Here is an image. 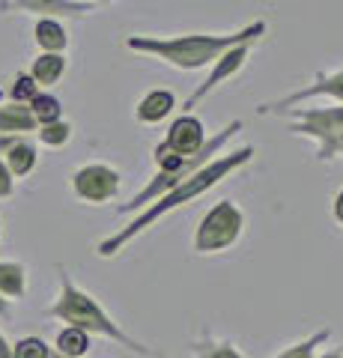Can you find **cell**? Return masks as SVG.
<instances>
[{"label": "cell", "instance_id": "cell-23", "mask_svg": "<svg viewBox=\"0 0 343 358\" xmlns=\"http://www.w3.org/2000/svg\"><path fill=\"white\" fill-rule=\"evenodd\" d=\"M13 358H51V346L42 338H21L13 343Z\"/></svg>", "mask_w": 343, "mask_h": 358}, {"label": "cell", "instance_id": "cell-22", "mask_svg": "<svg viewBox=\"0 0 343 358\" xmlns=\"http://www.w3.org/2000/svg\"><path fill=\"white\" fill-rule=\"evenodd\" d=\"M36 93H39V87H36V81H33L27 72H18L13 87H9V99H13L15 105H30Z\"/></svg>", "mask_w": 343, "mask_h": 358}, {"label": "cell", "instance_id": "cell-20", "mask_svg": "<svg viewBox=\"0 0 343 358\" xmlns=\"http://www.w3.org/2000/svg\"><path fill=\"white\" fill-rule=\"evenodd\" d=\"M328 338H331V331L328 329H319V331L311 334V338H305L302 343H295V346H290V350L278 352L275 358H316V346L326 343Z\"/></svg>", "mask_w": 343, "mask_h": 358}, {"label": "cell", "instance_id": "cell-19", "mask_svg": "<svg viewBox=\"0 0 343 358\" xmlns=\"http://www.w3.org/2000/svg\"><path fill=\"white\" fill-rule=\"evenodd\" d=\"M27 108H30V114H33V120H36L39 129L63 120V105H60V99L51 96V93H36Z\"/></svg>", "mask_w": 343, "mask_h": 358}, {"label": "cell", "instance_id": "cell-12", "mask_svg": "<svg viewBox=\"0 0 343 358\" xmlns=\"http://www.w3.org/2000/svg\"><path fill=\"white\" fill-rule=\"evenodd\" d=\"M36 120H33L27 105H0V138H27L30 131H36Z\"/></svg>", "mask_w": 343, "mask_h": 358}, {"label": "cell", "instance_id": "cell-24", "mask_svg": "<svg viewBox=\"0 0 343 358\" xmlns=\"http://www.w3.org/2000/svg\"><path fill=\"white\" fill-rule=\"evenodd\" d=\"M36 134L45 147H63V143H69V138H72V126L66 120H60V122H51V126L36 129Z\"/></svg>", "mask_w": 343, "mask_h": 358}, {"label": "cell", "instance_id": "cell-25", "mask_svg": "<svg viewBox=\"0 0 343 358\" xmlns=\"http://www.w3.org/2000/svg\"><path fill=\"white\" fill-rule=\"evenodd\" d=\"M13 192H15V179H13V173L6 171L3 159H0V200H3V197H13Z\"/></svg>", "mask_w": 343, "mask_h": 358}, {"label": "cell", "instance_id": "cell-9", "mask_svg": "<svg viewBox=\"0 0 343 358\" xmlns=\"http://www.w3.org/2000/svg\"><path fill=\"white\" fill-rule=\"evenodd\" d=\"M206 129L203 122L197 120L194 114H182L170 122L168 129V138H164V147H168L173 155H180V159H191L197 155L203 147H206Z\"/></svg>", "mask_w": 343, "mask_h": 358}, {"label": "cell", "instance_id": "cell-31", "mask_svg": "<svg viewBox=\"0 0 343 358\" xmlns=\"http://www.w3.org/2000/svg\"><path fill=\"white\" fill-rule=\"evenodd\" d=\"M0 236H3V221H0Z\"/></svg>", "mask_w": 343, "mask_h": 358}, {"label": "cell", "instance_id": "cell-3", "mask_svg": "<svg viewBox=\"0 0 343 358\" xmlns=\"http://www.w3.org/2000/svg\"><path fill=\"white\" fill-rule=\"evenodd\" d=\"M239 131H242V120H233L227 129H221L215 138H209L206 147L197 152V155H191V159H180V155H173L168 147H164V143H159L156 152H152V159H156V164H159L156 179H152V182L143 188L140 194L131 197L129 203L119 206L117 212H119V215H129V212H135V209H147L149 203H156L159 197H164L168 192H173L176 185H182L191 173H197L200 167H206L221 150H224V143L233 138V134H239Z\"/></svg>", "mask_w": 343, "mask_h": 358}, {"label": "cell", "instance_id": "cell-2", "mask_svg": "<svg viewBox=\"0 0 343 358\" xmlns=\"http://www.w3.org/2000/svg\"><path fill=\"white\" fill-rule=\"evenodd\" d=\"M265 33V21H254V24L242 27L239 33H188V36H129L126 48L138 54H152L164 63L176 66V69H203V66L215 63L221 54H227L236 45L257 42Z\"/></svg>", "mask_w": 343, "mask_h": 358}, {"label": "cell", "instance_id": "cell-6", "mask_svg": "<svg viewBox=\"0 0 343 358\" xmlns=\"http://www.w3.org/2000/svg\"><path fill=\"white\" fill-rule=\"evenodd\" d=\"M242 227H245V215L233 200H218L203 215L200 227L194 233V251L197 254H215L224 251L230 245H236L242 236Z\"/></svg>", "mask_w": 343, "mask_h": 358}, {"label": "cell", "instance_id": "cell-11", "mask_svg": "<svg viewBox=\"0 0 343 358\" xmlns=\"http://www.w3.org/2000/svg\"><path fill=\"white\" fill-rule=\"evenodd\" d=\"M0 155H3V164L13 173V179L33 173V167L39 162V152L30 138H0Z\"/></svg>", "mask_w": 343, "mask_h": 358}, {"label": "cell", "instance_id": "cell-13", "mask_svg": "<svg viewBox=\"0 0 343 358\" xmlns=\"http://www.w3.org/2000/svg\"><path fill=\"white\" fill-rule=\"evenodd\" d=\"M173 108H176V96L170 90H149V93L138 102L135 117L140 122H161L164 117H170Z\"/></svg>", "mask_w": 343, "mask_h": 358}, {"label": "cell", "instance_id": "cell-17", "mask_svg": "<svg viewBox=\"0 0 343 358\" xmlns=\"http://www.w3.org/2000/svg\"><path fill=\"white\" fill-rule=\"evenodd\" d=\"M0 9H24V13H72L81 15L93 3H69V0H15V3H0Z\"/></svg>", "mask_w": 343, "mask_h": 358}, {"label": "cell", "instance_id": "cell-18", "mask_svg": "<svg viewBox=\"0 0 343 358\" xmlns=\"http://www.w3.org/2000/svg\"><path fill=\"white\" fill-rule=\"evenodd\" d=\"M54 346H57L54 352H60V355H66V358H84L87 352H90V334L81 331V329L66 326V329L57 334Z\"/></svg>", "mask_w": 343, "mask_h": 358}, {"label": "cell", "instance_id": "cell-7", "mask_svg": "<svg viewBox=\"0 0 343 358\" xmlns=\"http://www.w3.org/2000/svg\"><path fill=\"white\" fill-rule=\"evenodd\" d=\"M72 192L84 203H108L119 192V173L108 164H84L72 173Z\"/></svg>", "mask_w": 343, "mask_h": 358}, {"label": "cell", "instance_id": "cell-26", "mask_svg": "<svg viewBox=\"0 0 343 358\" xmlns=\"http://www.w3.org/2000/svg\"><path fill=\"white\" fill-rule=\"evenodd\" d=\"M335 218L343 224V188H340L337 197H335Z\"/></svg>", "mask_w": 343, "mask_h": 358}, {"label": "cell", "instance_id": "cell-15", "mask_svg": "<svg viewBox=\"0 0 343 358\" xmlns=\"http://www.w3.org/2000/svg\"><path fill=\"white\" fill-rule=\"evenodd\" d=\"M27 75L36 81V87H54L66 75V57L63 54H39Z\"/></svg>", "mask_w": 343, "mask_h": 358}, {"label": "cell", "instance_id": "cell-29", "mask_svg": "<svg viewBox=\"0 0 343 358\" xmlns=\"http://www.w3.org/2000/svg\"><path fill=\"white\" fill-rule=\"evenodd\" d=\"M319 358H343V350H335V352H326V355H319Z\"/></svg>", "mask_w": 343, "mask_h": 358}, {"label": "cell", "instance_id": "cell-27", "mask_svg": "<svg viewBox=\"0 0 343 358\" xmlns=\"http://www.w3.org/2000/svg\"><path fill=\"white\" fill-rule=\"evenodd\" d=\"M0 358H13V343H6L3 334H0Z\"/></svg>", "mask_w": 343, "mask_h": 358}, {"label": "cell", "instance_id": "cell-21", "mask_svg": "<svg viewBox=\"0 0 343 358\" xmlns=\"http://www.w3.org/2000/svg\"><path fill=\"white\" fill-rule=\"evenodd\" d=\"M194 352H197V358H242V352L233 343H221V341H212V338L197 341Z\"/></svg>", "mask_w": 343, "mask_h": 358}, {"label": "cell", "instance_id": "cell-28", "mask_svg": "<svg viewBox=\"0 0 343 358\" xmlns=\"http://www.w3.org/2000/svg\"><path fill=\"white\" fill-rule=\"evenodd\" d=\"M0 317H9V301L0 296Z\"/></svg>", "mask_w": 343, "mask_h": 358}, {"label": "cell", "instance_id": "cell-10", "mask_svg": "<svg viewBox=\"0 0 343 358\" xmlns=\"http://www.w3.org/2000/svg\"><path fill=\"white\" fill-rule=\"evenodd\" d=\"M314 96H331L337 99V102L343 105V69L340 72H328V75H316V81L311 87L305 90H295V93L278 99V102L272 105H260L257 114H284V110H290L293 105L305 102V99H314Z\"/></svg>", "mask_w": 343, "mask_h": 358}, {"label": "cell", "instance_id": "cell-30", "mask_svg": "<svg viewBox=\"0 0 343 358\" xmlns=\"http://www.w3.org/2000/svg\"><path fill=\"white\" fill-rule=\"evenodd\" d=\"M51 358H66V355H60V352H54V350H51Z\"/></svg>", "mask_w": 343, "mask_h": 358}, {"label": "cell", "instance_id": "cell-8", "mask_svg": "<svg viewBox=\"0 0 343 358\" xmlns=\"http://www.w3.org/2000/svg\"><path fill=\"white\" fill-rule=\"evenodd\" d=\"M251 45H254V42H245V45H236V48H230L227 54H221V57L215 60V69H212V75H209L206 81H203L200 87H197L191 96L185 99V105H182V108H185V110H191L197 102H203V99H206L209 93H212V90H218V87L224 84V81H230V78H233V75L242 69V66L248 63Z\"/></svg>", "mask_w": 343, "mask_h": 358}, {"label": "cell", "instance_id": "cell-4", "mask_svg": "<svg viewBox=\"0 0 343 358\" xmlns=\"http://www.w3.org/2000/svg\"><path fill=\"white\" fill-rule=\"evenodd\" d=\"M45 313L54 317V320H63L66 326H72V329L87 331V334H102V338H110L114 343L126 346V350L138 352V355H152L143 343H138L135 338H129V334L105 313V308L98 305L90 293H84V289L72 281L69 272H66L63 266H60V296Z\"/></svg>", "mask_w": 343, "mask_h": 358}, {"label": "cell", "instance_id": "cell-5", "mask_svg": "<svg viewBox=\"0 0 343 358\" xmlns=\"http://www.w3.org/2000/svg\"><path fill=\"white\" fill-rule=\"evenodd\" d=\"M293 122L286 131L316 141V159L335 162L343 159V105L337 108H290Z\"/></svg>", "mask_w": 343, "mask_h": 358}, {"label": "cell", "instance_id": "cell-14", "mask_svg": "<svg viewBox=\"0 0 343 358\" xmlns=\"http://www.w3.org/2000/svg\"><path fill=\"white\" fill-rule=\"evenodd\" d=\"M33 39L42 48V54H63L69 36H66V27L54 18H39L36 27H33Z\"/></svg>", "mask_w": 343, "mask_h": 358}, {"label": "cell", "instance_id": "cell-16", "mask_svg": "<svg viewBox=\"0 0 343 358\" xmlns=\"http://www.w3.org/2000/svg\"><path fill=\"white\" fill-rule=\"evenodd\" d=\"M27 293V268L15 260H0V296L21 299Z\"/></svg>", "mask_w": 343, "mask_h": 358}, {"label": "cell", "instance_id": "cell-1", "mask_svg": "<svg viewBox=\"0 0 343 358\" xmlns=\"http://www.w3.org/2000/svg\"><path fill=\"white\" fill-rule=\"evenodd\" d=\"M251 159H254V147H239V150L227 152V155H218V159H212L206 167H200L197 173L188 176L182 185H176L173 192H168L164 197H159L156 203H149L135 221L129 224V227L117 230L114 236H108V239L98 242L96 254H98V257H114V254H119V251H123V245H129L135 236H140V233L147 230V227H152V224H156L159 218L170 215L173 209H180L182 203H188V200H197L200 194H206L209 188H215L221 179H227L233 171L245 167Z\"/></svg>", "mask_w": 343, "mask_h": 358}]
</instances>
